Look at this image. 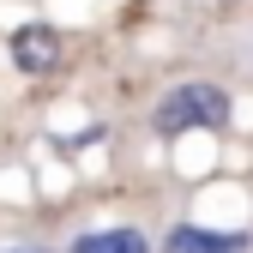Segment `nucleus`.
<instances>
[{"mask_svg": "<svg viewBox=\"0 0 253 253\" xmlns=\"http://www.w3.org/2000/svg\"><path fill=\"white\" fill-rule=\"evenodd\" d=\"M12 60H18V73H48L54 60H60V37L48 24H24L18 37H12Z\"/></svg>", "mask_w": 253, "mask_h": 253, "instance_id": "obj_2", "label": "nucleus"}, {"mask_svg": "<svg viewBox=\"0 0 253 253\" xmlns=\"http://www.w3.org/2000/svg\"><path fill=\"white\" fill-rule=\"evenodd\" d=\"M67 253H151V241L139 229H84Z\"/></svg>", "mask_w": 253, "mask_h": 253, "instance_id": "obj_4", "label": "nucleus"}, {"mask_svg": "<svg viewBox=\"0 0 253 253\" xmlns=\"http://www.w3.org/2000/svg\"><path fill=\"white\" fill-rule=\"evenodd\" d=\"M157 133L163 139H175V133H187V126H205V133H217V126H229V97L217 84H205V79H193V84H175L163 103H157Z\"/></svg>", "mask_w": 253, "mask_h": 253, "instance_id": "obj_1", "label": "nucleus"}, {"mask_svg": "<svg viewBox=\"0 0 253 253\" xmlns=\"http://www.w3.org/2000/svg\"><path fill=\"white\" fill-rule=\"evenodd\" d=\"M0 253H54V247H37V241H6Z\"/></svg>", "mask_w": 253, "mask_h": 253, "instance_id": "obj_5", "label": "nucleus"}, {"mask_svg": "<svg viewBox=\"0 0 253 253\" xmlns=\"http://www.w3.org/2000/svg\"><path fill=\"white\" fill-rule=\"evenodd\" d=\"M247 247H253L247 235H217V229H193V223L163 235V253H247Z\"/></svg>", "mask_w": 253, "mask_h": 253, "instance_id": "obj_3", "label": "nucleus"}]
</instances>
